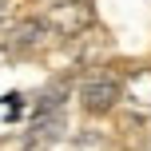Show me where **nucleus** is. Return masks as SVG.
<instances>
[{
    "label": "nucleus",
    "mask_w": 151,
    "mask_h": 151,
    "mask_svg": "<svg viewBox=\"0 0 151 151\" xmlns=\"http://www.w3.org/2000/svg\"><path fill=\"white\" fill-rule=\"evenodd\" d=\"M0 107L8 111V119H20L24 107H28V96H24V91H4V96H0Z\"/></svg>",
    "instance_id": "7"
},
{
    "label": "nucleus",
    "mask_w": 151,
    "mask_h": 151,
    "mask_svg": "<svg viewBox=\"0 0 151 151\" xmlns=\"http://www.w3.org/2000/svg\"><path fill=\"white\" fill-rule=\"evenodd\" d=\"M119 107L131 119H151V64L123 72V99Z\"/></svg>",
    "instance_id": "3"
},
{
    "label": "nucleus",
    "mask_w": 151,
    "mask_h": 151,
    "mask_svg": "<svg viewBox=\"0 0 151 151\" xmlns=\"http://www.w3.org/2000/svg\"><path fill=\"white\" fill-rule=\"evenodd\" d=\"M88 68L91 72H83L76 83V99L83 115H111L123 99V72H111L104 64H88Z\"/></svg>",
    "instance_id": "1"
},
{
    "label": "nucleus",
    "mask_w": 151,
    "mask_h": 151,
    "mask_svg": "<svg viewBox=\"0 0 151 151\" xmlns=\"http://www.w3.org/2000/svg\"><path fill=\"white\" fill-rule=\"evenodd\" d=\"M64 131H68V111H44V115H32L28 123V143H56V139H64Z\"/></svg>",
    "instance_id": "6"
},
{
    "label": "nucleus",
    "mask_w": 151,
    "mask_h": 151,
    "mask_svg": "<svg viewBox=\"0 0 151 151\" xmlns=\"http://www.w3.org/2000/svg\"><path fill=\"white\" fill-rule=\"evenodd\" d=\"M12 4H16V0H0V20H4V16L12 12Z\"/></svg>",
    "instance_id": "8"
},
{
    "label": "nucleus",
    "mask_w": 151,
    "mask_h": 151,
    "mask_svg": "<svg viewBox=\"0 0 151 151\" xmlns=\"http://www.w3.org/2000/svg\"><path fill=\"white\" fill-rule=\"evenodd\" d=\"M76 96V83L72 76H56V80H48L44 88L36 91V99H32V115H44V111H68V99Z\"/></svg>",
    "instance_id": "5"
},
{
    "label": "nucleus",
    "mask_w": 151,
    "mask_h": 151,
    "mask_svg": "<svg viewBox=\"0 0 151 151\" xmlns=\"http://www.w3.org/2000/svg\"><path fill=\"white\" fill-rule=\"evenodd\" d=\"M52 28L44 24V16H24V20H12V28L4 32V44L12 56H32L48 44Z\"/></svg>",
    "instance_id": "4"
},
{
    "label": "nucleus",
    "mask_w": 151,
    "mask_h": 151,
    "mask_svg": "<svg viewBox=\"0 0 151 151\" xmlns=\"http://www.w3.org/2000/svg\"><path fill=\"white\" fill-rule=\"evenodd\" d=\"M40 16L56 40H80L83 32L96 28V4L91 0H52Z\"/></svg>",
    "instance_id": "2"
}]
</instances>
